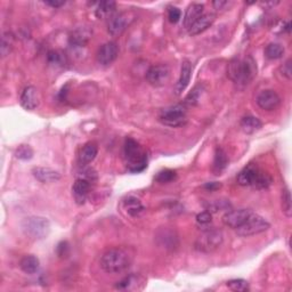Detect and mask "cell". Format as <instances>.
I'll return each instance as SVG.
<instances>
[{"label":"cell","mask_w":292,"mask_h":292,"mask_svg":"<svg viewBox=\"0 0 292 292\" xmlns=\"http://www.w3.org/2000/svg\"><path fill=\"white\" fill-rule=\"evenodd\" d=\"M257 74V65L251 56L244 60L234 58L227 65V76L237 85H248Z\"/></svg>","instance_id":"obj_1"},{"label":"cell","mask_w":292,"mask_h":292,"mask_svg":"<svg viewBox=\"0 0 292 292\" xmlns=\"http://www.w3.org/2000/svg\"><path fill=\"white\" fill-rule=\"evenodd\" d=\"M132 262V254L126 249H111L101 258V267L108 274H118L126 270Z\"/></svg>","instance_id":"obj_2"},{"label":"cell","mask_w":292,"mask_h":292,"mask_svg":"<svg viewBox=\"0 0 292 292\" xmlns=\"http://www.w3.org/2000/svg\"><path fill=\"white\" fill-rule=\"evenodd\" d=\"M237 183L241 186H250L257 190H265L272 185L273 179L268 174L262 172L259 167L250 164L237 175Z\"/></svg>","instance_id":"obj_3"},{"label":"cell","mask_w":292,"mask_h":292,"mask_svg":"<svg viewBox=\"0 0 292 292\" xmlns=\"http://www.w3.org/2000/svg\"><path fill=\"white\" fill-rule=\"evenodd\" d=\"M124 160L130 173H141L148 167V154L135 139L127 138L124 141Z\"/></svg>","instance_id":"obj_4"},{"label":"cell","mask_w":292,"mask_h":292,"mask_svg":"<svg viewBox=\"0 0 292 292\" xmlns=\"http://www.w3.org/2000/svg\"><path fill=\"white\" fill-rule=\"evenodd\" d=\"M159 120L167 127H183L187 122V107L185 104H175V105L162 108L159 114Z\"/></svg>","instance_id":"obj_5"},{"label":"cell","mask_w":292,"mask_h":292,"mask_svg":"<svg viewBox=\"0 0 292 292\" xmlns=\"http://www.w3.org/2000/svg\"><path fill=\"white\" fill-rule=\"evenodd\" d=\"M224 242V234L217 228H206L194 243L195 250L203 253L214 252Z\"/></svg>","instance_id":"obj_6"},{"label":"cell","mask_w":292,"mask_h":292,"mask_svg":"<svg viewBox=\"0 0 292 292\" xmlns=\"http://www.w3.org/2000/svg\"><path fill=\"white\" fill-rule=\"evenodd\" d=\"M22 228L26 235L33 240H43L51 232V224L44 217L32 216L26 218L22 223Z\"/></svg>","instance_id":"obj_7"},{"label":"cell","mask_w":292,"mask_h":292,"mask_svg":"<svg viewBox=\"0 0 292 292\" xmlns=\"http://www.w3.org/2000/svg\"><path fill=\"white\" fill-rule=\"evenodd\" d=\"M270 227V224L267 220L259 215L252 214L250 215L249 218L245 220V223L236 228V233L239 236L248 237L256 234H260V233L267 231Z\"/></svg>","instance_id":"obj_8"},{"label":"cell","mask_w":292,"mask_h":292,"mask_svg":"<svg viewBox=\"0 0 292 292\" xmlns=\"http://www.w3.org/2000/svg\"><path fill=\"white\" fill-rule=\"evenodd\" d=\"M170 78V69L168 65H153L146 72V80L153 87H162L168 82Z\"/></svg>","instance_id":"obj_9"},{"label":"cell","mask_w":292,"mask_h":292,"mask_svg":"<svg viewBox=\"0 0 292 292\" xmlns=\"http://www.w3.org/2000/svg\"><path fill=\"white\" fill-rule=\"evenodd\" d=\"M132 21V16L128 13H115L107 21V31L112 37H120Z\"/></svg>","instance_id":"obj_10"},{"label":"cell","mask_w":292,"mask_h":292,"mask_svg":"<svg viewBox=\"0 0 292 292\" xmlns=\"http://www.w3.org/2000/svg\"><path fill=\"white\" fill-rule=\"evenodd\" d=\"M257 105L259 106L261 110L265 111H274L281 104V97L275 90L266 89L260 91L256 98Z\"/></svg>","instance_id":"obj_11"},{"label":"cell","mask_w":292,"mask_h":292,"mask_svg":"<svg viewBox=\"0 0 292 292\" xmlns=\"http://www.w3.org/2000/svg\"><path fill=\"white\" fill-rule=\"evenodd\" d=\"M119 55V46L114 41H108L101 46L97 53L98 63L103 66L111 65Z\"/></svg>","instance_id":"obj_12"},{"label":"cell","mask_w":292,"mask_h":292,"mask_svg":"<svg viewBox=\"0 0 292 292\" xmlns=\"http://www.w3.org/2000/svg\"><path fill=\"white\" fill-rule=\"evenodd\" d=\"M251 214L252 211L250 209L228 210L223 217V223L229 228L236 229L245 223V220L249 218Z\"/></svg>","instance_id":"obj_13"},{"label":"cell","mask_w":292,"mask_h":292,"mask_svg":"<svg viewBox=\"0 0 292 292\" xmlns=\"http://www.w3.org/2000/svg\"><path fill=\"white\" fill-rule=\"evenodd\" d=\"M146 285V279L139 274H130L116 283L115 287L122 291H140Z\"/></svg>","instance_id":"obj_14"},{"label":"cell","mask_w":292,"mask_h":292,"mask_svg":"<svg viewBox=\"0 0 292 292\" xmlns=\"http://www.w3.org/2000/svg\"><path fill=\"white\" fill-rule=\"evenodd\" d=\"M21 105L23 108H26L28 111H33L39 106L40 97H39V91L36 87L28 86L22 91L20 98Z\"/></svg>","instance_id":"obj_15"},{"label":"cell","mask_w":292,"mask_h":292,"mask_svg":"<svg viewBox=\"0 0 292 292\" xmlns=\"http://www.w3.org/2000/svg\"><path fill=\"white\" fill-rule=\"evenodd\" d=\"M91 184L89 181L83 178H77L76 182L72 186V192H73V197L76 202L78 204H83L85 201L88 198V195L90 193V189H91Z\"/></svg>","instance_id":"obj_16"},{"label":"cell","mask_w":292,"mask_h":292,"mask_svg":"<svg viewBox=\"0 0 292 292\" xmlns=\"http://www.w3.org/2000/svg\"><path fill=\"white\" fill-rule=\"evenodd\" d=\"M98 153V146L95 141H88L82 146L78 154L79 166H87L95 160Z\"/></svg>","instance_id":"obj_17"},{"label":"cell","mask_w":292,"mask_h":292,"mask_svg":"<svg viewBox=\"0 0 292 292\" xmlns=\"http://www.w3.org/2000/svg\"><path fill=\"white\" fill-rule=\"evenodd\" d=\"M215 21H216V15L214 13L203 14L201 18H200L197 22H194L193 24H192L191 28L189 29L190 36L201 35L202 32H204L212 27V24L215 23Z\"/></svg>","instance_id":"obj_18"},{"label":"cell","mask_w":292,"mask_h":292,"mask_svg":"<svg viewBox=\"0 0 292 292\" xmlns=\"http://www.w3.org/2000/svg\"><path fill=\"white\" fill-rule=\"evenodd\" d=\"M91 35H93V32L90 29L86 27L78 28L70 35V45L72 47H85L91 38Z\"/></svg>","instance_id":"obj_19"},{"label":"cell","mask_w":292,"mask_h":292,"mask_svg":"<svg viewBox=\"0 0 292 292\" xmlns=\"http://www.w3.org/2000/svg\"><path fill=\"white\" fill-rule=\"evenodd\" d=\"M191 76H192V64L190 61L185 60L182 64L181 76H179L176 87H175V94L177 96L181 95L183 91L186 89V87L189 86V83L191 81Z\"/></svg>","instance_id":"obj_20"},{"label":"cell","mask_w":292,"mask_h":292,"mask_svg":"<svg viewBox=\"0 0 292 292\" xmlns=\"http://www.w3.org/2000/svg\"><path fill=\"white\" fill-rule=\"evenodd\" d=\"M32 175L40 183H54L61 179V175L54 169L45 167H36L32 169Z\"/></svg>","instance_id":"obj_21"},{"label":"cell","mask_w":292,"mask_h":292,"mask_svg":"<svg viewBox=\"0 0 292 292\" xmlns=\"http://www.w3.org/2000/svg\"><path fill=\"white\" fill-rule=\"evenodd\" d=\"M203 12H204V5H202V4H198V3L191 4V5L187 7L186 13L184 16V23L183 24H184L185 29L189 30L192 24H193L194 22H197V21L204 14Z\"/></svg>","instance_id":"obj_22"},{"label":"cell","mask_w":292,"mask_h":292,"mask_svg":"<svg viewBox=\"0 0 292 292\" xmlns=\"http://www.w3.org/2000/svg\"><path fill=\"white\" fill-rule=\"evenodd\" d=\"M227 166H228L227 154L225 153L223 149L217 148L215 153L214 165H212V172L215 173V175H220L225 169H226Z\"/></svg>","instance_id":"obj_23"},{"label":"cell","mask_w":292,"mask_h":292,"mask_svg":"<svg viewBox=\"0 0 292 292\" xmlns=\"http://www.w3.org/2000/svg\"><path fill=\"white\" fill-rule=\"evenodd\" d=\"M116 4L114 2L99 3L95 10V15L97 19H111L115 14Z\"/></svg>","instance_id":"obj_24"},{"label":"cell","mask_w":292,"mask_h":292,"mask_svg":"<svg viewBox=\"0 0 292 292\" xmlns=\"http://www.w3.org/2000/svg\"><path fill=\"white\" fill-rule=\"evenodd\" d=\"M240 126H241L242 130H243L245 133L251 135V133L259 130L262 126V123L259 119L256 118V116L247 115L241 120Z\"/></svg>","instance_id":"obj_25"},{"label":"cell","mask_w":292,"mask_h":292,"mask_svg":"<svg viewBox=\"0 0 292 292\" xmlns=\"http://www.w3.org/2000/svg\"><path fill=\"white\" fill-rule=\"evenodd\" d=\"M123 208L130 217L139 216L144 211V206L138 199L135 197H129L123 201Z\"/></svg>","instance_id":"obj_26"},{"label":"cell","mask_w":292,"mask_h":292,"mask_svg":"<svg viewBox=\"0 0 292 292\" xmlns=\"http://www.w3.org/2000/svg\"><path fill=\"white\" fill-rule=\"evenodd\" d=\"M40 262L39 259L35 256H26L22 258V260L20 261V267L26 274L32 275L36 274L39 270Z\"/></svg>","instance_id":"obj_27"},{"label":"cell","mask_w":292,"mask_h":292,"mask_svg":"<svg viewBox=\"0 0 292 292\" xmlns=\"http://www.w3.org/2000/svg\"><path fill=\"white\" fill-rule=\"evenodd\" d=\"M14 46V36L12 32H4L2 37V45H0V53L3 57L10 55Z\"/></svg>","instance_id":"obj_28"},{"label":"cell","mask_w":292,"mask_h":292,"mask_svg":"<svg viewBox=\"0 0 292 292\" xmlns=\"http://www.w3.org/2000/svg\"><path fill=\"white\" fill-rule=\"evenodd\" d=\"M284 55V47L282 45L272 43L266 46L265 48V56L269 60H278Z\"/></svg>","instance_id":"obj_29"},{"label":"cell","mask_w":292,"mask_h":292,"mask_svg":"<svg viewBox=\"0 0 292 292\" xmlns=\"http://www.w3.org/2000/svg\"><path fill=\"white\" fill-rule=\"evenodd\" d=\"M226 286L229 290L234 292H245L249 290V283L243 278H234L229 279L226 283Z\"/></svg>","instance_id":"obj_30"},{"label":"cell","mask_w":292,"mask_h":292,"mask_svg":"<svg viewBox=\"0 0 292 292\" xmlns=\"http://www.w3.org/2000/svg\"><path fill=\"white\" fill-rule=\"evenodd\" d=\"M48 63L53 66H63L65 64V56L63 53L58 51H51L47 55Z\"/></svg>","instance_id":"obj_31"},{"label":"cell","mask_w":292,"mask_h":292,"mask_svg":"<svg viewBox=\"0 0 292 292\" xmlns=\"http://www.w3.org/2000/svg\"><path fill=\"white\" fill-rule=\"evenodd\" d=\"M282 209L283 214H284L287 218L292 216V201H291V194L290 191L285 189L282 193Z\"/></svg>","instance_id":"obj_32"},{"label":"cell","mask_w":292,"mask_h":292,"mask_svg":"<svg viewBox=\"0 0 292 292\" xmlns=\"http://www.w3.org/2000/svg\"><path fill=\"white\" fill-rule=\"evenodd\" d=\"M80 167H81V169L78 172L77 178L87 179V181H89L90 183L96 182V179H97V174H96V172L93 168H90V167H87V166H80Z\"/></svg>","instance_id":"obj_33"},{"label":"cell","mask_w":292,"mask_h":292,"mask_svg":"<svg viewBox=\"0 0 292 292\" xmlns=\"http://www.w3.org/2000/svg\"><path fill=\"white\" fill-rule=\"evenodd\" d=\"M176 177H177L176 172H174V170L166 169V170H162V172H160L159 174L157 175L156 181L158 183H161V184H166V183L173 182L174 179H176Z\"/></svg>","instance_id":"obj_34"},{"label":"cell","mask_w":292,"mask_h":292,"mask_svg":"<svg viewBox=\"0 0 292 292\" xmlns=\"http://www.w3.org/2000/svg\"><path fill=\"white\" fill-rule=\"evenodd\" d=\"M15 156L20 160H30L33 158V150L29 145H21L15 151Z\"/></svg>","instance_id":"obj_35"},{"label":"cell","mask_w":292,"mask_h":292,"mask_svg":"<svg viewBox=\"0 0 292 292\" xmlns=\"http://www.w3.org/2000/svg\"><path fill=\"white\" fill-rule=\"evenodd\" d=\"M231 208V204H229L228 201H222V200H217V201L210 203L209 206H208L207 210L209 212H218V211H222V210H231L229 209Z\"/></svg>","instance_id":"obj_36"},{"label":"cell","mask_w":292,"mask_h":292,"mask_svg":"<svg viewBox=\"0 0 292 292\" xmlns=\"http://www.w3.org/2000/svg\"><path fill=\"white\" fill-rule=\"evenodd\" d=\"M200 96H201V86H197L189 95H187L185 104H189V105H197L200 99Z\"/></svg>","instance_id":"obj_37"},{"label":"cell","mask_w":292,"mask_h":292,"mask_svg":"<svg viewBox=\"0 0 292 292\" xmlns=\"http://www.w3.org/2000/svg\"><path fill=\"white\" fill-rule=\"evenodd\" d=\"M212 220V216H211V212L209 211H203V212H200V214L197 216V223L199 226L204 227V229L207 228L208 225L211 223Z\"/></svg>","instance_id":"obj_38"},{"label":"cell","mask_w":292,"mask_h":292,"mask_svg":"<svg viewBox=\"0 0 292 292\" xmlns=\"http://www.w3.org/2000/svg\"><path fill=\"white\" fill-rule=\"evenodd\" d=\"M168 19L172 23H178L182 19V12L177 7H169L168 10Z\"/></svg>","instance_id":"obj_39"},{"label":"cell","mask_w":292,"mask_h":292,"mask_svg":"<svg viewBox=\"0 0 292 292\" xmlns=\"http://www.w3.org/2000/svg\"><path fill=\"white\" fill-rule=\"evenodd\" d=\"M279 72L287 80H291L292 78V69H291V60H287L281 66H279Z\"/></svg>","instance_id":"obj_40"},{"label":"cell","mask_w":292,"mask_h":292,"mask_svg":"<svg viewBox=\"0 0 292 292\" xmlns=\"http://www.w3.org/2000/svg\"><path fill=\"white\" fill-rule=\"evenodd\" d=\"M232 5H233V3L232 2H227V0H217V2L212 3V6H214L215 10L218 11V12L226 11Z\"/></svg>","instance_id":"obj_41"},{"label":"cell","mask_w":292,"mask_h":292,"mask_svg":"<svg viewBox=\"0 0 292 292\" xmlns=\"http://www.w3.org/2000/svg\"><path fill=\"white\" fill-rule=\"evenodd\" d=\"M68 251H69V245L66 242H61L60 244H58V247H57V253H58V256L60 257H64L68 254Z\"/></svg>","instance_id":"obj_42"},{"label":"cell","mask_w":292,"mask_h":292,"mask_svg":"<svg viewBox=\"0 0 292 292\" xmlns=\"http://www.w3.org/2000/svg\"><path fill=\"white\" fill-rule=\"evenodd\" d=\"M279 2H266V3H260V6L262 8H266V10H273L275 6H277Z\"/></svg>","instance_id":"obj_43"},{"label":"cell","mask_w":292,"mask_h":292,"mask_svg":"<svg viewBox=\"0 0 292 292\" xmlns=\"http://www.w3.org/2000/svg\"><path fill=\"white\" fill-rule=\"evenodd\" d=\"M45 4L46 5L53 7V8H60V7L65 5V2H46Z\"/></svg>","instance_id":"obj_44"},{"label":"cell","mask_w":292,"mask_h":292,"mask_svg":"<svg viewBox=\"0 0 292 292\" xmlns=\"http://www.w3.org/2000/svg\"><path fill=\"white\" fill-rule=\"evenodd\" d=\"M206 189H208V190H210V191H212V190H216V189H219L220 187V184L219 183H210V184H207L206 186Z\"/></svg>","instance_id":"obj_45"}]
</instances>
